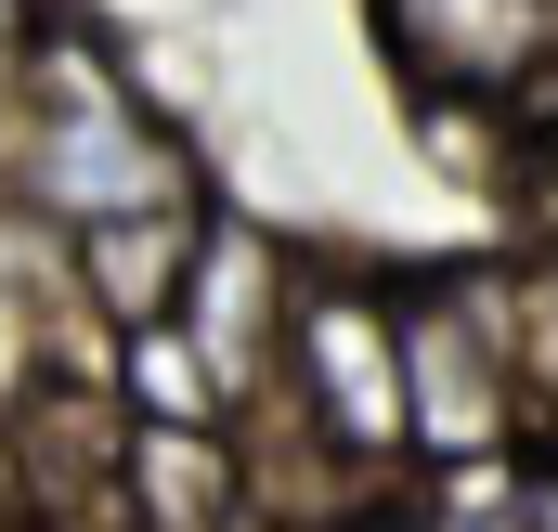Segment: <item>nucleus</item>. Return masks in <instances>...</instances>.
<instances>
[{
  "instance_id": "7ed1b4c3",
  "label": "nucleus",
  "mask_w": 558,
  "mask_h": 532,
  "mask_svg": "<svg viewBox=\"0 0 558 532\" xmlns=\"http://www.w3.org/2000/svg\"><path fill=\"white\" fill-rule=\"evenodd\" d=\"M286 390L312 402V428L390 481V455H416L403 428V299L364 273H299V325H286Z\"/></svg>"
},
{
  "instance_id": "423d86ee",
  "label": "nucleus",
  "mask_w": 558,
  "mask_h": 532,
  "mask_svg": "<svg viewBox=\"0 0 558 532\" xmlns=\"http://www.w3.org/2000/svg\"><path fill=\"white\" fill-rule=\"evenodd\" d=\"M131 402L118 377H39V390L13 402V468H26V507H118V481H131Z\"/></svg>"
},
{
  "instance_id": "20e7f679",
  "label": "nucleus",
  "mask_w": 558,
  "mask_h": 532,
  "mask_svg": "<svg viewBox=\"0 0 558 532\" xmlns=\"http://www.w3.org/2000/svg\"><path fill=\"white\" fill-rule=\"evenodd\" d=\"M377 26L441 105H558V0H377Z\"/></svg>"
},
{
  "instance_id": "39448f33",
  "label": "nucleus",
  "mask_w": 558,
  "mask_h": 532,
  "mask_svg": "<svg viewBox=\"0 0 558 532\" xmlns=\"http://www.w3.org/2000/svg\"><path fill=\"white\" fill-rule=\"evenodd\" d=\"M286 325H299V261H274V234H247V221H208L195 286H182V338L234 415L286 377Z\"/></svg>"
},
{
  "instance_id": "0eeeda50",
  "label": "nucleus",
  "mask_w": 558,
  "mask_h": 532,
  "mask_svg": "<svg viewBox=\"0 0 558 532\" xmlns=\"http://www.w3.org/2000/svg\"><path fill=\"white\" fill-rule=\"evenodd\" d=\"M195 247H208V208H143V221H105V234H65V273H78V312L105 338H143V325H182V286H195Z\"/></svg>"
},
{
  "instance_id": "9d476101",
  "label": "nucleus",
  "mask_w": 558,
  "mask_h": 532,
  "mask_svg": "<svg viewBox=\"0 0 558 532\" xmlns=\"http://www.w3.org/2000/svg\"><path fill=\"white\" fill-rule=\"evenodd\" d=\"M520 221H533V247L558 261V143L533 156V169H520Z\"/></svg>"
},
{
  "instance_id": "f03ea898",
  "label": "nucleus",
  "mask_w": 558,
  "mask_h": 532,
  "mask_svg": "<svg viewBox=\"0 0 558 532\" xmlns=\"http://www.w3.org/2000/svg\"><path fill=\"white\" fill-rule=\"evenodd\" d=\"M403 428H416V468H494L533 428V377L507 351V286L494 273L403 286Z\"/></svg>"
},
{
  "instance_id": "f257e3e1",
  "label": "nucleus",
  "mask_w": 558,
  "mask_h": 532,
  "mask_svg": "<svg viewBox=\"0 0 558 532\" xmlns=\"http://www.w3.org/2000/svg\"><path fill=\"white\" fill-rule=\"evenodd\" d=\"M0 156H13V208L52 221V234H105V221H143V208H195L169 131L131 105V78L92 39H65V26L26 39V118H13Z\"/></svg>"
},
{
  "instance_id": "6e6552de",
  "label": "nucleus",
  "mask_w": 558,
  "mask_h": 532,
  "mask_svg": "<svg viewBox=\"0 0 558 532\" xmlns=\"http://www.w3.org/2000/svg\"><path fill=\"white\" fill-rule=\"evenodd\" d=\"M234 507H247L234 428H131V481H118L131 532H221Z\"/></svg>"
},
{
  "instance_id": "9b49d317",
  "label": "nucleus",
  "mask_w": 558,
  "mask_h": 532,
  "mask_svg": "<svg viewBox=\"0 0 558 532\" xmlns=\"http://www.w3.org/2000/svg\"><path fill=\"white\" fill-rule=\"evenodd\" d=\"M26 39H39V13H26V0H0V65H26Z\"/></svg>"
},
{
  "instance_id": "1a4fd4ad",
  "label": "nucleus",
  "mask_w": 558,
  "mask_h": 532,
  "mask_svg": "<svg viewBox=\"0 0 558 532\" xmlns=\"http://www.w3.org/2000/svg\"><path fill=\"white\" fill-rule=\"evenodd\" d=\"M118 402H131L143 428H234V402H221V377L195 364V338H182V325L118 338Z\"/></svg>"
}]
</instances>
